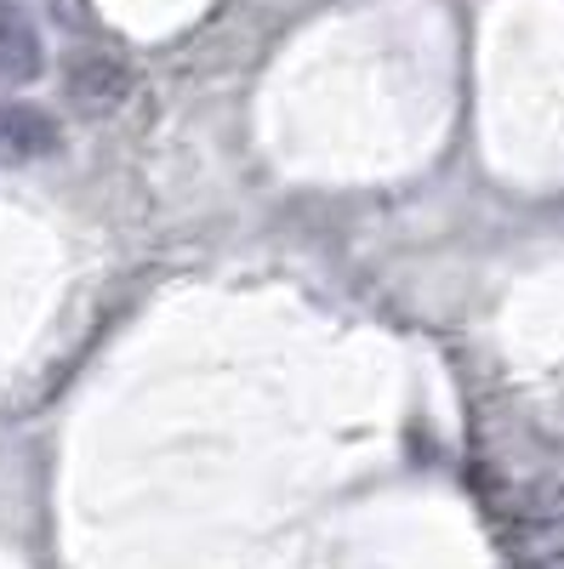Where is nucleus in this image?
<instances>
[{"mask_svg":"<svg viewBox=\"0 0 564 569\" xmlns=\"http://www.w3.org/2000/svg\"><path fill=\"white\" fill-rule=\"evenodd\" d=\"M58 149V120L40 114L29 103H0V160L7 166H23V160H40Z\"/></svg>","mask_w":564,"mask_h":569,"instance_id":"nucleus-3","label":"nucleus"},{"mask_svg":"<svg viewBox=\"0 0 564 569\" xmlns=\"http://www.w3.org/2000/svg\"><path fill=\"white\" fill-rule=\"evenodd\" d=\"M40 69H46L40 29L29 23L18 0H0V86H29Z\"/></svg>","mask_w":564,"mask_h":569,"instance_id":"nucleus-2","label":"nucleus"},{"mask_svg":"<svg viewBox=\"0 0 564 569\" xmlns=\"http://www.w3.org/2000/svg\"><path fill=\"white\" fill-rule=\"evenodd\" d=\"M63 91L80 114H115L131 98V69L115 52H80V58H69Z\"/></svg>","mask_w":564,"mask_h":569,"instance_id":"nucleus-1","label":"nucleus"}]
</instances>
